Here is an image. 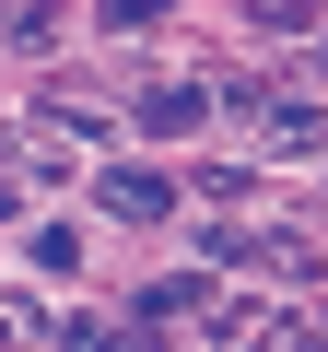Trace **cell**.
I'll list each match as a JSON object with an SVG mask.
<instances>
[{
    "label": "cell",
    "instance_id": "obj_1",
    "mask_svg": "<svg viewBox=\"0 0 328 352\" xmlns=\"http://www.w3.org/2000/svg\"><path fill=\"white\" fill-rule=\"evenodd\" d=\"M246 106V129L270 141V153H328V118L305 106V94H235Z\"/></svg>",
    "mask_w": 328,
    "mask_h": 352
},
{
    "label": "cell",
    "instance_id": "obj_4",
    "mask_svg": "<svg viewBox=\"0 0 328 352\" xmlns=\"http://www.w3.org/2000/svg\"><path fill=\"white\" fill-rule=\"evenodd\" d=\"M200 294H211V282H188V270H176V282H152V294H141V317H188Z\"/></svg>",
    "mask_w": 328,
    "mask_h": 352
},
{
    "label": "cell",
    "instance_id": "obj_3",
    "mask_svg": "<svg viewBox=\"0 0 328 352\" xmlns=\"http://www.w3.org/2000/svg\"><path fill=\"white\" fill-rule=\"evenodd\" d=\"M200 118H211V94H200V82H152V94H141V129H152V141H188Z\"/></svg>",
    "mask_w": 328,
    "mask_h": 352
},
{
    "label": "cell",
    "instance_id": "obj_2",
    "mask_svg": "<svg viewBox=\"0 0 328 352\" xmlns=\"http://www.w3.org/2000/svg\"><path fill=\"white\" fill-rule=\"evenodd\" d=\"M94 200H106L117 223H164V212H176V188H164V176H152V164H117V176H106V188H94Z\"/></svg>",
    "mask_w": 328,
    "mask_h": 352
}]
</instances>
